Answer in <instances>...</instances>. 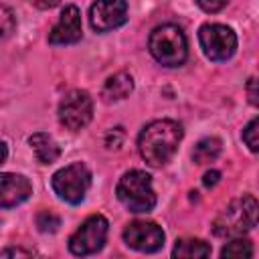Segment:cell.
<instances>
[{
	"label": "cell",
	"mask_w": 259,
	"mask_h": 259,
	"mask_svg": "<svg viewBox=\"0 0 259 259\" xmlns=\"http://www.w3.org/2000/svg\"><path fill=\"white\" fill-rule=\"evenodd\" d=\"M132 91H134V77L125 71H119V73L105 79L103 89H101V97H103V101L111 103V101L125 99Z\"/></svg>",
	"instance_id": "cell-13"
},
{
	"label": "cell",
	"mask_w": 259,
	"mask_h": 259,
	"mask_svg": "<svg viewBox=\"0 0 259 259\" xmlns=\"http://www.w3.org/2000/svg\"><path fill=\"white\" fill-rule=\"evenodd\" d=\"M16 26V16L12 12V8H8L6 4H0V40L6 38Z\"/></svg>",
	"instance_id": "cell-20"
},
{
	"label": "cell",
	"mask_w": 259,
	"mask_h": 259,
	"mask_svg": "<svg viewBox=\"0 0 259 259\" xmlns=\"http://www.w3.org/2000/svg\"><path fill=\"white\" fill-rule=\"evenodd\" d=\"M198 42L206 59L214 63L229 61L237 51V34L227 24H202L198 30Z\"/></svg>",
	"instance_id": "cell-7"
},
{
	"label": "cell",
	"mask_w": 259,
	"mask_h": 259,
	"mask_svg": "<svg viewBox=\"0 0 259 259\" xmlns=\"http://www.w3.org/2000/svg\"><path fill=\"white\" fill-rule=\"evenodd\" d=\"M204 12H219V10H223L227 4H229V0H194Z\"/></svg>",
	"instance_id": "cell-22"
},
{
	"label": "cell",
	"mask_w": 259,
	"mask_h": 259,
	"mask_svg": "<svg viewBox=\"0 0 259 259\" xmlns=\"http://www.w3.org/2000/svg\"><path fill=\"white\" fill-rule=\"evenodd\" d=\"M219 180H221V172H219V170H208V172H204V176H202V184H204L206 188L217 186Z\"/></svg>",
	"instance_id": "cell-24"
},
{
	"label": "cell",
	"mask_w": 259,
	"mask_h": 259,
	"mask_svg": "<svg viewBox=\"0 0 259 259\" xmlns=\"http://www.w3.org/2000/svg\"><path fill=\"white\" fill-rule=\"evenodd\" d=\"M28 144L36 156V160L40 164H53L59 156H61V148L57 146V142L53 140V136L45 134V132H36L28 138Z\"/></svg>",
	"instance_id": "cell-14"
},
{
	"label": "cell",
	"mask_w": 259,
	"mask_h": 259,
	"mask_svg": "<svg viewBox=\"0 0 259 259\" xmlns=\"http://www.w3.org/2000/svg\"><path fill=\"white\" fill-rule=\"evenodd\" d=\"M93 117V101L87 91L73 89L69 91L61 103H59V121L67 130H81L85 127Z\"/></svg>",
	"instance_id": "cell-8"
},
{
	"label": "cell",
	"mask_w": 259,
	"mask_h": 259,
	"mask_svg": "<svg viewBox=\"0 0 259 259\" xmlns=\"http://www.w3.org/2000/svg\"><path fill=\"white\" fill-rule=\"evenodd\" d=\"M221 257H253V247L247 239H235L221 249Z\"/></svg>",
	"instance_id": "cell-17"
},
{
	"label": "cell",
	"mask_w": 259,
	"mask_h": 259,
	"mask_svg": "<svg viewBox=\"0 0 259 259\" xmlns=\"http://www.w3.org/2000/svg\"><path fill=\"white\" fill-rule=\"evenodd\" d=\"M32 194V184L22 174L0 172V208H10L24 202Z\"/></svg>",
	"instance_id": "cell-12"
},
{
	"label": "cell",
	"mask_w": 259,
	"mask_h": 259,
	"mask_svg": "<svg viewBox=\"0 0 259 259\" xmlns=\"http://www.w3.org/2000/svg\"><path fill=\"white\" fill-rule=\"evenodd\" d=\"M36 255L32 249H20V247H6L0 251V257H32Z\"/></svg>",
	"instance_id": "cell-23"
},
{
	"label": "cell",
	"mask_w": 259,
	"mask_h": 259,
	"mask_svg": "<svg viewBox=\"0 0 259 259\" xmlns=\"http://www.w3.org/2000/svg\"><path fill=\"white\" fill-rule=\"evenodd\" d=\"M257 200L251 194H243L233 200L214 221L212 231L217 237H241L257 225Z\"/></svg>",
	"instance_id": "cell-3"
},
{
	"label": "cell",
	"mask_w": 259,
	"mask_h": 259,
	"mask_svg": "<svg viewBox=\"0 0 259 259\" xmlns=\"http://www.w3.org/2000/svg\"><path fill=\"white\" fill-rule=\"evenodd\" d=\"M81 36H83L81 12L75 4H69L61 12L59 22L49 32V42L51 45H73V42L81 40Z\"/></svg>",
	"instance_id": "cell-11"
},
{
	"label": "cell",
	"mask_w": 259,
	"mask_h": 259,
	"mask_svg": "<svg viewBox=\"0 0 259 259\" xmlns=\"http://www.w3.org/2000/svg\"><path fill=\"white\" fill-rule=\"evenodd\" d=\"M247 91H249V101H251V105H257V79H255V77L249 79Z\"/></svg>",
	"instance_id": "cell-26"
},
{
	"label": "cell",
	"mask_w": 259,
	"mask_h": 259,
	"mask_svg": "<svg viewBox=\"0 0 259 259\" xmlns=\"http://www.w3.org/2000/svg\"><path fill=\"white\" fill-rule=\"evenodd\" d=\"M36 227L40 233H55L61 227V219L53 210H40L36 214Z\"/></svg>",
	"instance_id": "cell-18"
},
{
	"label": "cell",
	"mask_w": 259,
	"mask_h": 259,
	"mask_svg": "<svg viewBox=\"0 0 259 259\" xmlns=\"http://www.w3.org/2000/svg\"><path fill=\"white\" fill-rule=\"evenodd\" d=\"M182 125L174 119H156L148 123L140 138H138V150L140 156L154 168H160L170 162L174 152L178 150V144L182 142Z\"/></svg>",
	"instance_id": "cell-1"
},
{
	"label": "cell",
	"mask_w": 259,
	"mask_h": 259,
	"mask_svg": "<svg viewBox=\"0 0 259 259\" xmlns=\"http://www.w3.org/2000/svg\"><path fill=\"white\" fill-rule=\"evenodd\" d=\"M210 253H212L210 245L204 243L202 239H178L174 249H172V257H178V259L208 257Z\"/></svg>",
	"instance_id": "cell-15"
},
{
	"label": "cell",
	"mask_w": 259,
	"mask_h": 259,
	"mask_svg": "<svg viewBox=\"0 0 259 259\" xmlns=\"http://www.w3.org/2000/svg\"><path fill=\"white\" fill-rule=\"evenodd\" d=\"M107 229H109V223L103 214L87 217L81 223V227L69 237V251L79 257L93 255V253L101 251L105 245V239H107Z\"/></svg>",
	"instance_id": "cell-6"
},
{
	"label": "cell",
	"mask_w": 259,
	"mask_h": 259,
	"mask_svg": "<svg viewBox=\"0 0 259 259\" xmlns=\"http://www.w3.org/2000/svg\"><path fill=\"white\" fill-rule=\"evenodd\" d=\"M243 142L251 152H259V117H253L243 130Z\"/></svg>",
	"instance_id": "cell-19"
},
{
	"label": "cell",
	"mask_w": 259,
	"mask_h": 259,
	"mask_svg": "<svg viewBox=\"0 0 259 259\" xmlns=\"http://www.w3.org/2000/svg\"><path fill=\"white\" fill-rule=\"evenodd\" d=\"M150 55L164 67H180L188 57V42L176 24L156 26L148 38Z\"/></svg>",
	"instance_id": "cell-2"
},
{
	"label": "cell",
	"mask_w": 259,
	"mask_h": 259,
	"mask_svg": "<svg viewBox=\"0 0 259 259\" xmlns=\"http://www.w3.org/2000/svg\"><path fill=\"white\" fill-rule=\"evenodd\" d=\"M51 186L61 200L79 204L91 186V172L83 162H73L53 174Z\"/></svg>",
	"instance_id": "cell-5"
},
{
	"label": "cell",
	"mask_w": 259,
	"mask_h": 259,
	"mask_svg": "<svg viewBox=\"0 0 259 259\" xmlns=\"http://www.w3.org/2000/svg\"><path fill=\"white\" fill-rule=\"evenodd\" d=\"M32 6L40 8V10H49V8H55L61 4V0H28Z\"/></svg>",
	"instance_id": "cell-25"
},
{
	"label": "cell",
	"mask_w": 259,
	"mask_h": 259,
	"mask_svg": "<svg viewBox=\"0 0 259 259\" xmlns=\"http://www.w3.org/2000/svg\"><path fill=\"white\" fill-rule=\"evenodd\" d=\"M127 20V2L125 0H95L89 8L91 28L97 32L113 30Z\"/></svg>",
	"instance_id": "cell-10"
},
{
	"label": "cell",
	"mask_w": 259,
	"mask_h": 259,
	"mask_svg": "<svg viewBox=\"0 0 259 259\" xmlns=\"http://www.w3.org/2000/svg\"><path fill=\"white\" fill-rule=\"evenodd\" d=\"M221 150H223V144L219 138H202L192 150V162L194 164H208V162L219 158Z\"/></svg>",
	"instance_id": "cell-16"
},
{
	"label": "cell",
	"mask_w": 259,
	"mask_h": 259,
	"mask_svg": "<svg viewBox=\"0 0 259 259\" xmlns=\"http://www.w3.org/2000/svg\"><path fill=\"white\" fill-rule=\"evenodd\" d=\"M115 194L130 212H150L156 206L152 176L146 174L144 170L125 172L115 186Z\"/></svg>",
	"instance_id": "cell-4"
},
{
	"label": "cell",
	"mask_w": 259,
	"mask_h": 259,
	"mask_svg": "<svg viewBox=\"0 0 259 259\" xmlns=\"http://www.w3.org/2000/svg\"><path fill=\"white\" fill-rule=\"evenodd\" d=\"M123 138H125V132L123 127H113L105 134V148L107 150H119L121 144H123Z\"/></svg>",
	"instance_id": "cell-21"
},
{
	"label": "cell",
	"mask_w": 259,
	"mask_h": 259,
	"mask_svg": "<svg viewBox=\"0 0 259 259\" xmlns=\"http://www.w3.org/2000/svg\"><path fill=\"white\" fill-rule=\"evenodd\" d=\"M123 241L140 253H156L164 247V231L152 221H134L123 229Z\"/></svg>",
	"instance_id": "cell-9"
},
{
	"label": "cell",
	"mask_w": 259,
	"mask_h": 259,
	"mask_svg": "<svg viewBox=\"0 0 259 259\" xmlns=\"http://www.w3.org/2000/svg\"><path fill=\"white\" fill-rule=\"evenodd\" d=\"M6 158H8V148H6L4 142H0V164H4Z\"/></svg>",
	"instance_id": "cell-27"
}]
</instances>
